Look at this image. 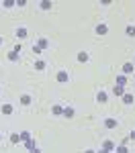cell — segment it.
Masks as SVG:
<instances>
[{
  "label": "cell",
  "mask_w": 135,
  "mask_h": 153,
  "mask_svg": "<svg viewBox=\"0 0 135 153\" xmlns=\"http://www.w3.org/2000/svg\"><path fill=\"white\" fill-rule=\"evenodd\" d=\"M68 80H70V71L68 70H60L57 71V82L60 84H66Z\"/></svg>",
  "instance_id": "1"
},
{
  "label": "cell",
  "mask_w": 135,
  "mask_h": 153,
  "mask_svg": "<svg viewBox=\"0 0 135 153\" xmlns=\"http://www.w3.org/2000/svg\"><path fill=\"white\" fill-rule=\"evenodd\" d=\"M8 59H10V61H19V51H10V53H8Z\"/></svg>",
  "instance_id": "17"
},
{
  "label": "cell",
  "mask_w": 135,
  "mask_h": 153,
  "mask_svg": "<svg viewBox=\"0 0 135 153\" xmlns=\"http://www.w3.org/2000/svg\"><path fill=\"white\" fill-rule=\"evenodd\" d=\"M98 153H110V151H107V149H102V151H98Z\"/></svg>",
  "instance_id": "26"
},
{
  "label": "cell",
  "mask_w": 135,
  "mask_h": 153,
  "mask_svg": "<svg viewBox=\"0 0 135 153\" xmlns=\"http://www.w3.org/2000/svg\"><path fill=\"white\" fill-rule=\"evenodd\" d=\"M31 153H41V151H39V149L35 147V149H31Z\"/></svg>",
  "instance_id": "24"
},
{
  "label": "cell",
  "mask_w": 135,
  "mask_h": 153,
  "mask_svg": "<svg viewBox=\"0 0 135 153\" xmlns=\"http://www.w3.org/2000/svg\"><path fill=\"white\" fill-rule=\"evenodd\" d=\"M45 65H47V63H45L43 59H39V61H35V70H37V71H43V70H45Z\"/></svg>",
  "instance_id": "11"
},
{
  "label": "cell",
  "mask_w": 135,
  "mask_h": 153,
  "mask_svg": "<svg viewBox=\"0 0 135 153\" xmlns=\"http://www.w3.org/2000/svg\"><path fill=\"white\" fill-rule=\"evenodd\" d=\"M123 74H125V76H127V74H133V63H131V61H127V63L123 65Z\"/></svg>",
  "instance_id": "6"
},
{
  "label": "cell",
  "mask_w": 135,
  "mask_h": 153,
  "mask_svg": "<svg viewBox=\"0 0 135 153\" xmlns=\"http://www.w3.org/2000/svg\"><path fill=\"white\" fill-rule=\"evenodd\" d=\"M94 31H96V35H107V33H109V27H107L104 23H100V25H96Z\"/></svg>",
  "instance_id": "4"
},
{
  "label": "cell",
  "mask_w": 135,
  "mask_h": 153,
  "mask_svg": "<svg viewBox=\"0 0 135 153\" xmlns=\"http://www.w3.org/2000/svg\"><path fill=\"white\" fill-rule=\"evenodd\" d=\"M0 141H2V135H0Z\"/></svg>",
  "instance_id": "28"
},
{
  "label": "cell",
  "mask_w": 135,
  "mask_h": 153,
  "mask_svg": "<svg viewBox=\"0 0 135 153\" xmlns=\"http://www.w3.org/2000/svg\"><path fill=\"white\" fill-rule=\"evenodd\" d=\"M31 102H33V98H31V96H29V94L21 96V104H23V106H29V104H31Z\"/></svg>",
  "instance_id": "9"
},
{
  "label": "cell",
  "mask_w": 135,
  "mask_h": 153,
  "mask_svg": "<svg viewBox=\"0 0 135 153\" xmlns=\"http://www.w3.org/2000/svg\"><path fill=\"white\" fill-rule=\"evenodd\" d=\"M16 37H19V39H25V37H27V29H25V27H19V29H16Z\"/></svg>",
  "instance_id": "12"
},
{
  "label": "cell",
  "mask_w": 135,
  "mask_h": 153,
  "mask_svg": "<svg viewBox=\"0 0 135 153\" xmlns=\"http://www.w3.org/2000/svg\"><path fill=\"white\" fill-rule=\"evenodd\" d=\"M125 31H127V35H129V37H135V27H133V25H127Z\"/></svg>",
  "instance_id": "16"
},
{
  "label": "cell",
  "mask_w": 135,
  "mask_h": 153,
  "mask_svg": "<svg viewBox=\"0 0 135 153\" xmlns=\"http://www.w3.org/2000/svg\"><path fill=\"white\" fill-rule=\"evenodd\" d=\"M0 112H2V114H12L14 108H12V104H2L0 106Z\"/></svg>",
  "instance_id": "5"
},
{
  "label": "cell",
  "mask_w": 135,
  "mask_h": 153,
  "mask_svg": "<svg viewBox=\"0 0 135 153\" xmlns=\"http://www.w3.org/2000/svg\"><path fill=\"white\" fill-rule=\"evenodd\" d=\"M41 51H43V49H39V47H37V45H33V53H37V55H39Z\"/></svg>",
  "instance_id": "23"
},
{
  "label": "cell",
  "mask_w": 135,
  "mask_h": 153,
  "mask_svg": "<svg viewBox=\"0 0 135 153\" xmlns=\"http://www.w3.org/2000/svg\"><path fill=\"white\" fill-rule=\"evenodd\" d=\"M107 100H109V94H107V92H104V90L100 88V90L96 92V102H98V104H104Z\"/></svg>",
  "instance_id": "2"
},
{
  "label": "cell",
  "mask_w": 135,
  "mask_h": 153,
  "mask_svg": "<svg viewBox=\"0 0 135 153\" xmlns=\"http://www.w3.org/2000/svg\"><path fill=\"white\" fill-rule=\"evenodd\" d=\"M84 153H96V151H92V149H86V151Z\"/></svg>",
  "instance_id": "25"
},
{
  "label": "cell",
  "mask_w": 135,
  "mask_h": 153,
  "mask_svg": "<svg viewBox=\"0 0 135 153\" xmlns=\"http://www.w3.org/2000/svg\"><path fill=\"white\" fill-rule=\"evenodd\" d=\"M61 114H63V117H66V118H72V117H74V108H72V106H66Z\"/></svg>",
  "instance_id": "7"
},
{
  "label": "cell",
  "mask_w": 135,
  "mask_h": 153,
  "mask_svg": "<svg viewBox=\"0 0 135 153\" xmlns=\"http://www.w3.org/2000/svg\"><path fill=\"white\" fill-rule=\"evenodd\" d=\"M47 45H49V41L45 39V37H41V39H39V43H37V47H39V49H45Z\"/></svg>",
  "instance_id": "13"
},
{
  "label": "cell",
  "mask_w": 135,
  "mask_h": 153,
  "mask_svg": "<svg viewBox=\"0 0 135 153\" xmlns=\"http://www.w3.org/2000/svg\"><path fill=\"white\" fill-rule=\"evenodd\" d=\"M117 153H127V147L121 145V147H117Z\"/></svg>",
  "instance_id": "22"
},
{
  "label": "cell",
  "mask_w": 135,
  "mask_h": 153,
  "mask_svg": "<svg viewBox=\"0 0 135 153\" xmlns=\"http://www.w3.org/2000/svg\"><path fill=\"white\" fill-rule=\"evenodd\" d=\"M88 59H90V55H88L86 51H82V53H78V61H80V63H86Z\"/></svg>",
  "instance_id": "10"
},
{
  "label": "cell",
  "mask_w": 135,
  "mask_h": 153,
  "mask_svg": "<svg viewBox=\"0 0 135 153\" xmlns=\"http://www.w3.org/2000/svg\"><path fill=\"white\" fill-rule=\"evenodd\" d=\"M39 8H41V10H49V8H51V2H47V0H45V2H41V4H39Z\"/></svg>",
  "instance_id": "18"
},
{
  "label": "cell",
  "mask_w": 135,
  "mask_h": 153,
  "mask_svg": "<svg viewBox=\"0 0 135 153\" xmlns=\"http://www.w3.org/2000/svg\"><path fill=\"white\" fill-rule=\"evenodd\" d=\"M0 92H2V88H0Z\"/></svg>",
  "instance_id": "29"
},
{
  "label": "cell",
  "mask_w": 135,
  "mask_h": 153,
  "mask_svg": "<svg viewBox=\"0 0 135 153\" xmlns=\"http://www.w3.org/2000/svg\"><path fill=\"white\" fill-rule=\"evenodd\" d=\"M0 45H4V39H2V37H0Z\"/></svg>",
  "instance_id": "27"
},
{
  "label": "cell",
  "mask_w": 135,
  "mask_h": 153,
  "mask_svg": "<svg viewBox=\"0 0 135 153\" xmlns=\"http://www.w3.org/2000/svg\"><path fill=\"white\" fill-rule=\"evenodd\" d=\"M10 141L12 143H19V141H21V135H19V133H12V135H10Z\"/></svg>",
  "instance_id": "19"
},
{
  "label": "cell",
  "mask_w": 135,
  "mask_h": 153,
  "mask_svg": "<svg viewBox=\"0 0 135 153\" xmlns=\"http://www.w3.org/2000/svg\"><path fill=\"white\" fill-rule=\"evenodd\" d=\"M123 102H125V104H133V102H135V96L133 94H123Z\"/></svg>",
  "instance_id": "8"
},
{
  "label": "cell",
  "mask_w": 135,
  "mask_h": 153,
  "mask_svg": "<svg viewBox=\"0 0 135 153\" xmlns=\"http://www.w3.org/2000/svg\"><path fill=\"white\" fill-rule=\"evenodd\" d=\"M104 127H107V129H117V127H119V120H117V118H113V117L104 118Z\"/></svg>",
  "instance_id": "3"
},
{
  "label": "cell",
  "mask_w": 135,
  "mask_h": 153,
  "mask_svg": "<svg viewBox=\"0 0 135 153\" xmlns=\"http://www.w3.org/2000/svg\"><path fill=\"white\" fill-rule=\"evenodd\" d=\"M51 112H53V114H55V117H60L61 112H63V108H61L60 104H55V106H53V108H51Z\"/></svg>",
  "instance_id": "15"
},
{
  "label": "cell",
  "mask_w": 135,
  "mask_h": 153,
  "mask_svg": "<svg viewBox=\"0 0 135 153\" xmlns=\"http://www.w3.org/2000/svg\"><path fill=\"white\" fill-rule=\"evenodd\" d=\"M21 141H29V133H27V131L21 133Z\"/></svg>",
  "instance_id": "20"
},
{
  "label": "cell",
  "mask_w": 135,
  "mask_h": 153,
  "mask_svg": "<svg viewBox=\"0 0 135 153\" xmlns=\"http://www.w3.org/2000/svg\"><path fill=\"white\" fill-rule=\"evenodd\" d=\"M113 94H115V96H123V94H125L123 86H115V88H113Z\"/></svg>",
  "instance_id": "14"
},
{
  "label": "cell",
  "mask_w": 135,
  "mask_h": 153,
  "mask_svg": "<svg viewBox=\"0 0 135 153\" xmlns=\"http://www.w3.org/2000/svg\"><path fill=\"white\" fill-rule=\"evenodd\" d=\"M104 149H107V151H110V149H113V143H110V141H104Z\"/></svg>",
  "instance_id": "21"
}]
</instances>
